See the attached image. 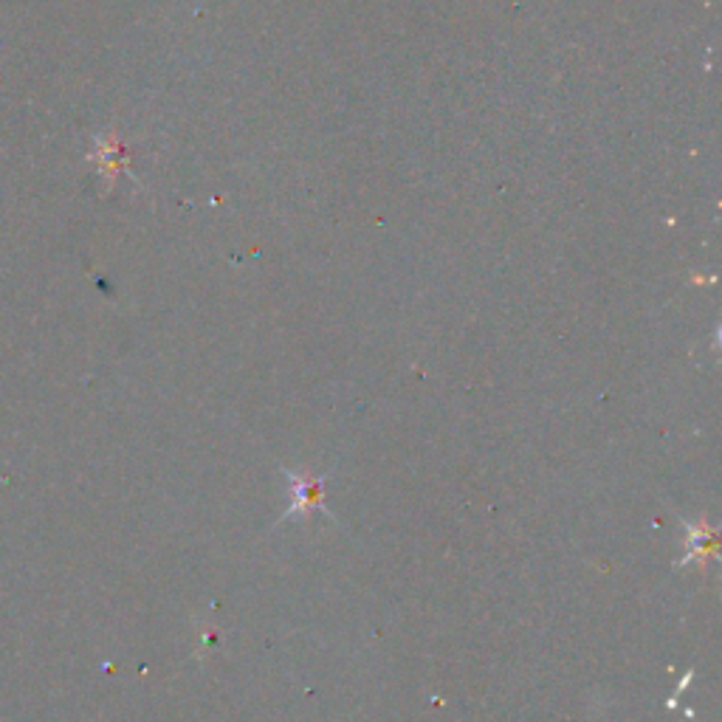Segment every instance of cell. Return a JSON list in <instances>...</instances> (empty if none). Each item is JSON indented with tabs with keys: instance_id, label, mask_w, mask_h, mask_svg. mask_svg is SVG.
<instances>
[{
	"instance_id": "obj_1",
	"label": "cell",
	"mask_w": 722,
	"mask_h": 722,
	"mask_svg": "<svg viewBox=\"0 0 722 722\" xmlns=\"http://www.w3.org/2000/svg\"><path fill=\"white\" fill-rule=\"evenodd\" d=\"M285 477H288V486H291V505H288L283 519H288L291 514H302V511H325V497H322L325 474L305 477L299 471L285 469Z\"/></svg>"
}]
</instances>
